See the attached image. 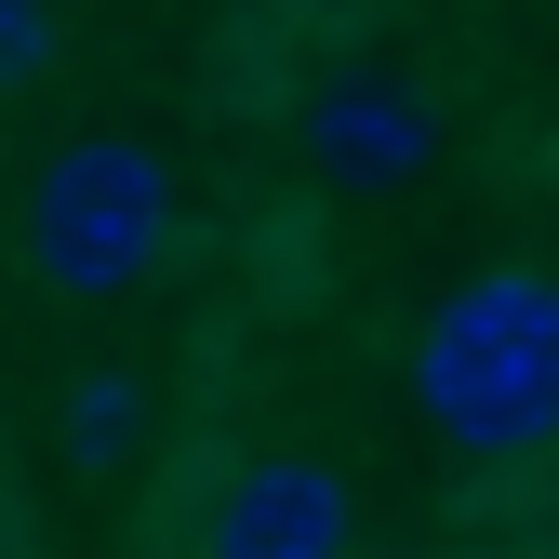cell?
Instances as JSON below:
<instances>
[{
  "label": "cell",
  "mask_w": 559,
  "mask_h": 559,
  "mask_svg": "<svg viewBox=\"0 0 559 559\" xmlns=\"http://www.w3.org/2000/svg\"><path fill=\"white\" fill-rule=\"evenodd\" d=\"M294 147L333 187H413L440 160V107H427V81H400V67H333L294 107Z\"/></svg>",
  "instance_id": "cell-3"
},
{
  "label": "cell",
  "mask_w": 559,
  "mask_h": 559,
  "mask_svg": "<svg viewBox=\"0 0 559 559\" xmlns=\"http://www.w3.org/2000/svg\"><path fill=\"white\" fill-rule=\"evenodd\" d=\"M53 40H67L53 0H0V94H27L40 67H53Z\"/></svg>",
  "instance_id": "cell-6"
},
{
  "label": "cell",
  "mask_w": 559,
  "mask_h": 559,
  "mask_svg": "<svg viewBox=\"0 0 559 559\" xmlns=\"http://www.w3.org/2000/svg\"><path fill=\"white\" fill-rule=\"evenodd\" d=\"M346 559H360V546H346ZM373 559H427V546H373Z\"/></svg>",
  "instance_id": "cell-7"
},
{
  "label": "cell",
  "mask_w": 559,
  "mask_h": 559,
  "mask_svg": "<svg viewBox=\"0 0 559 559\" xmlns=\"http://www.w3.org/2000/svg\"><path fill=\"white\" fill-rule=\"evenodd\" d=\"M160 240H174V174L133 147V133H81V147H53L27 174V266L67 307L133 294V280L160 266Z\"/></svg>",
  "instance_id": "cell-2"
},
{
  "label": "cell",
  "mask_w": 559,
  "mask_h": 559,
  "mask_svg": "<svg viewBox=\"0 0 559 559\" xmlns=\"http://www.w3.org/2000/svg\"><path fill=\"white\" fill-rule=\"evenodd\" d=\"M67 453H81V466H120L133 453V373H81V400H67Z\"/></svg>",
  "instance_id": "cell-5"
},
{
  "label": "cell",
  "mask_w": 559,
  "mask_h": 559,
  "mask_svg": "<svg viewBox=\"0 0 559 559\" xmlns=\"http://www.w3.org/2000/svg\"><path fill=\"white\" fill-rule=\"evenodd\" d=\"M413 413L466 466H546L559 453V280L493 266L440 294L427 346H413Z\"/></svg>",
  "instance_id": "cell-1"
},
{
  "label": "cell",
  "mask_w": 559,
  "mask_h": 559,
  "mask_svg": "<svg viewBox=\"0 0 559 559\" xmlns=\"http://www.w3.org/2000/svg\"><path fill=\"white\" fill-rule=\"evenodd\" d=\"M200 559H346V479L320 453H253L214 493Z\"/></svg>",
  "instance_id": "cell-4"
}]
</instances>
